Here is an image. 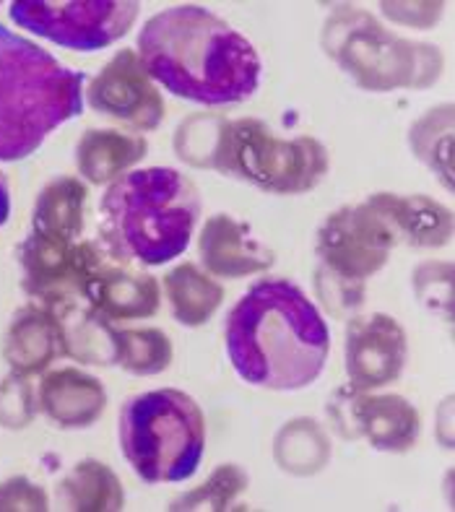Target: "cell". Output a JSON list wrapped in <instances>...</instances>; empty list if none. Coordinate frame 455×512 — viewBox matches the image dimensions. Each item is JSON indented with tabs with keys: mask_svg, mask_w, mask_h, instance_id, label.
Masks as SVG:
<instances>
[{
	"mask_svg": "<svg viewBox=\"0 0 455 512\" xmlns=\"http://www.w3.org/2000/svg\"><path fill=\"white\" fill-rule=\"evenodd\" d=\"M323 52L364 91L427 89L442 76V52L427 42L403 39L370 11L336 6L320 34Z\"/></svg>",
	"mask_w": 455,
	"mask_h": 512,
	"instance_id": "cell-6",
	"label": "cell"
},
{
	"mask_svg": "<svg viewBox=\"0 0 455 512\" xmlns=\"http://www.w3.org/2000/svg\"><path fill=\"white\" fill-rule=\"evenodd\" d=\"M84 110V73L0 26V162H21Z\"/></svg>",
	"mask_w": 455,
	"mask_h": 512,
	"instance_id": "cell-4",
	"label": "cell"
},
{
	"mask_svg": "<svg viewBox=\"0 0 455 512\" xmlns=\"http://www.w3.org/2000/svg\"><path fill=\"white\" fill-rule=\"evenodd\" d=\"M250 487V476L237 463H221L214 474L203 481L193 492L180 494L169 510L172 512H195V510H229L245 489Z\"/></svg>",
	"mask_w": 455,
	"mask_h": 512,
	"instance_id": "cell-28",
	"label": "cell"
},
{
	"mask_svg": "<svg viewBox=\"0 0 455 512\" xmlns=\"http://www.w3.org/2000/svg\"><path fill=\"white\" fill-rule=\"evenodd\" d=\"M81 297L112 323L151 318L162 302L159 281L151 273L130 266V260L112 258L107 250L97 266L91 268Z\"/></svg>",
	"mask_w": 455,
	"mask_h": 512,
	"instance_id": "cell-13",
	"label": "cell"
},
{
	"mask_svg": "<svg viewBox=\"0 0 455 512\" xmlns=\"http://www.w3.org/2000/svg\"><path fill=\"white\" fill-rule=\"evenodd\" d=\"M86 198L89 188L78 177H55L39 190L34 203L32 227L34 232L63 237V240H78L84 232Z\"/></svg>",
	"mask_w": 455,
	"mask_h": 512,
	"instance_id": "cell-21",
	"label": "cell"
},
{
	"mask_svg": "<svg viewBox=\"0 0 455 512\" xmlns=\"http://www.w3.org/2000/svg\"><path fill=\"white\" fill-rule=\"evenodd\" d=\"M227 357L247 385L302 390L323 372L331 333L312 299L286 279H260L224 325Z\"/></svg>",
	"mask_w": 455,
	"mask_h": 512,
	"instance_id": "cell-2",
	"label": "cell"
},
{
	"mask_svg": "<svg viewBox=\"0 0 455 512\" xmlns=\"http://www.w3.org/2000/svg\"><path fill=\"white\" fill-rule=\"evenodd\" d=\"M414 292L429 310L445 312L450 318V297H453V266L450 263H424L414 271Z\"/></svg>",
	"mask_w": 455,
	"mask_h": 512,
	"instance_id": "cell-31",
	"label": "cell"
},
{
	"mask_svg": "<svg viewBox=\"0 0 455 512\" xmlns=\"http://www.w3.org/2000/svg\"><path fill=\"white\" fill-rule=\"evenodd\" d=\"M409 143L416 159H422L445 188H453V104L445 102L424 112L411 125Z\"/></svg>",
	"mask_w": 455,
	"mask_h": 512,
	"instance_id": "cell-25",
	"label": "cell"
},
{
	"mask_svg": "<svg viewBox=\"0 0 455 512\" xmlns=\"http://www.w3.org/2000/svg\"><path fill=\"white\" fill-rule=\"evenodd\" d=\"M94 112L133 130H154L164 120L162 91L156 89L136 50H120L86 86Z\"/></svg>",
	"mask_w": 455,
	"mask_h": 512,
	"instance_id": "cell-11",
	"label": "cell"
},
{
	"mask_svg": "<svg viewBox=\"0 0 455 512\" xmlns=\"http://www.w3.org/2000/svg\"><path fill=\"white\" fill-rule=\"evenodd\" d=\"M331 159L318 138H281L263 120L242 117L229 123L219 175L250 182L263 193L302 195L318 188Z\"/></svg>",
	"mask_w": 455,
	"mask_h": 512,
	"instance_id": "cell-7",
	"label": "cell"
},
{
	"mask_svg": "<svg viewBox=\"0 0 455 512\" xmlns=\"http://www.w3.org/2000/svg\"><path fill=\"white\" fill-rule=\"evenodd\" d=\"M198 253L206 271L219 279H242L263 273L276 260L263 242L255 240L247 224L229 214H214L203 224Z\"/></svg>",
	"mask_w": 455,
	"mask_h": 512,
	"instance_id": "cell-14",
	"label": "cell"
},
{
	"mask_svg": "<svg viewBox=\"0 0 455 512\" xmlns=\"http://www.w3.org/2000/svg\"><path fill=\"white\" fill-rule=\"evenodd\" d=\"M422 432L419 411L403 396H367L354 388L351 398V440H367L383 453H406Z\"/></svg>",
	"mask_w": 455,
	"mask_h": 512,
	"instance_id": "cell-15",
	"label": "cell"
},
{
	"mask_svg": "<svg viewBox=\"0 0 455 512\" xmlns=\"http://www.w3.org/2000/svg\"><path fill=\"white\" fill-rule=\"evenodd\" d=\"M102 242L112 258L164 266L188 250L201 193L172 167L128 172L102 195Z\"/></svg>",
	"mask_w": 455,
	"mask_h": 512,
	"instance_id": "cell-3",
	"label": "cell"
},
{
	"mask_svg": "<svg viewBox=\"0 0 455 512\" xmlns=\"http://www.w3.org/2000/svg\"><path fill=\"white\" fill-rule=\"evenodd\" d=\"M396 240L367 203L341 206L318 229L320 266L351 281H367L388 263Z\"/></svg>",
	"mask_w": 455,
	"mask_h": 512,
	"instance_id": "cell-9",
	"label": "cell"
},
{
	"mask_svg": "<svg viewBox=\"0 0 455 512\" xmlns=\"http://www.w3.org/2000/svg\"><path fill=\"white\" fill-rule=\"evenodd\" d=\"M42 414L60 429H86L97 422L107 406V390L97 377L76 367L45 375L37 390Z\"/></svg>",
	"mask_w": 455,
	"mask_h": 512,
	"instance_id": "cell-17",
	"label": "cell"
},
{
	"mask_svg": "<svg viewBox=\"0 0 455 512\" xmlns=\"http://www.w3.org/2000/svg\"><path fill=\"white\" fill-rule=\"evenodd\" d=\"M409 359L406 331L385 312L354 315L346 325V375L357 390H377L396 383Z\"/></svg>",
	"mask_w": 455,
	"mask_h": 512,
	"instance_id": "cell-12",
	"label": "cell"
},
{
	"mask_svg": "<svg viewBox=\"0 0 455 512\" xmlns=\"http://www.w3.org/2000/svg\"><path fill=\"white\" fill-rule=\"evenodd\" d=\"M367 206L385 221L393 240L411 247H442L453 237V214L429 195L375 193Z\"/></svg>",
	"mask_w": 455,
	"mask_h": 512,
	"instance_id": "cell-16",
	"label": "cell"
},
{
	"mask_svg": "<svg viewBox=\"0 0 455 512\" xmlns=\"http://www.w3.org/2000/svg\"><path fill=\"white\" fill-rule=\"evenodd\" d=\"M229 123L232 120L214 115V112H198V115L185 117L175 130V154L180 156V162L219 172L224 146H227Z\"/></svg>",
	"mask_w": 455,
	"mask_h": 512,
	"instance_id": "cell-26",
	"label": "cell"
},
{
	"mask_svg": "<svg viewBox=\"0 0 455 512\" xmlns=\"http://www.w3.org/2000/svg\"><path fill=\"white\" fill-rule=\"evenodd\" d=\"M55 318L63 331V354L76 362L94 364V367H112L117 364V338L120 331L110 318L86 302L84 297L68 299L55 307Z\"/></svg>",
	"mask_w": 455,
	"mask_h": 512,
	"instance_id": "cell-19",
	"label": "cell"
},
{
	"mask_svg": "<svg viewBox=\"0 0 455 512\" xmlns=\"http://www.w3.org/2000/svg\"><path fill=\"white\" fill-rule=\"evenodd\" d=\"M149 151L146 138L115 128H89L76 143L78 175L91 185H112Z\"/></svg>",
	"mask_w": 455,
	"mask_h": 512,
	"instance_id": "cell-20",
	"label": "cell"
},
{
	"mask_svg": "<svg viewBox=\"0 0 455 512\" xmlns=\"http://www.w3.org/2000/svg\"><path fill=\"white\" fill-rule=\"evenodd\" d=\"M8 510H47L45 489L37 487L26 476H13V479L0 484V512Z\"/></svg>",
	"mask_w": 455,
	"mask_h": 512,
	"instance_id": "cell-32",
	"label": "cell"
},
{
	"mask_svg": "<svg viewBox=\"0 0 455 512\" xmlns=\"http://www.w3.org/2000/svg\"><path fill=\"white\" fill-rule=\"evenodd\" d=\"M315 289L325 310L333 312L336 318H354L364 305V281L344 279L325 266H318L315 271Z\"/></svg>",
	"mask_w": 455,
	"mask_h": 512,
	"instance_id": "cell-30",
	"label": "cell"
},
{
	"mask_svg": "<svg viewBox=\"0 0 455 512\" xmlns=\"http://www.w3.org/2000/svg\"><path fill=\"white\" fill-rule=\"evenodd\" d=\"M120 450L146 484H180L195 476L206 453V419L182 390H149L120 409Z\"/></svg>",
	"mask_w": 455,
	"mask_h": 512,
	"instance_id": "cell-5",
	"label": "cell"
},
{
	"mask_svg": "<svg viewBox=\"0 0 455 512\" xmlns=\"http://www.w3.org/2000/svg\"><path fill=\"white\" fill-rule=\"evenodd\" d=\"M63 354V331L55 312L45 305L21 307L8 323L3 338V359L11 372L24 377L45 372Z\"/></svg>",
	"mask_w": 455,
	"mask_h": 512,
	"instance_id": "cell-18",
	"label": "cell"
},
{
	"mask_svg": "<svg viewBox=\"0 0 455 512\" xmlns=\"http://www.w3.org/2000/svg\"><path fill=\"white\" fill-rule=\"evenodd\" d=\"M164 292H167L175 320L188 328L206 325L224 302V286L195 263H180L172 268L164 276Z\"/></svg>",
	"mask_w": 455,
	"mask_h": 512,
	"instance_id": "cell-22",
	"label": "cell"
},
{
	"mask_svg": "<svg viewBox=\"0 0 455 512\" xmlns=\"http://www.w3.org/2000/svg\"><path fill=\"white\" fill-rule=\"evenodd\" d=\"M138 58L169 94L206 107L247 102L263 71L253 42L195 3L154 13L138 34Z\"/></svg>",
	"mask_w": 455,
	"mask_h": 512,
	"instance_id": "cell-1",
	"label": "cell"
},
{
	"mask_svg": "<svg viewBox=\"0 0 455 512\" xmlns=\"http://www.w3.org/2000/svg\"><path fill=\"white\" fill-rule=\"evenodd\" d=\"M172 354V341L159 328H125L117 338V364L130 375H159L172 364Z\"/></svg>",
	"mask_w": 455,
	"mask_h": 512,
	"instance_id": "cell-27",
	"label": "cell"
},
{
	"mask_svg": "<svg viewBox=\"0 0 455 512\" xmlns=\"http://www.w3.org/2000/svg\"><path fill=\"white\" fill-rule=\"evenodd\" d=\"M136 0H16L11 19L32 34L76 52H94L123 39L136 24Z\"/></svg>",
	"mask_w": 455,
	"mask_h": 512,
	"instance_id": "cell-8",
	"label": "cell"
},
{
	"mask_svg": "<svg viewBox=\"0 0 455 512\" xmlns=\"http://www.w3.org/2000/svg\"><path fill=\"white\" fill-rule=\"evenodd\" d=\"M8 216H11V185L8 177L0 172V227L6 224Z\"/></svg>",
	"mask_w": 455,
	"mask_h": 512,
	"instance_id": "cell-33",
	"label": "cell"
},
{
	"mask_svg": "<svg viewBox=\"0 0 455 512\" xmlns=\"http://www.w3.org/2000/svg\"><path fill=\"white\" fill-rule=\"evenodd\" d=\"M58 502L76 512H115L123 510L125 492L110 466L86 458L60 479Z\"/></svg>",
	"mask_w": 455,
	"mask_h": 512,
	"instance_id": "cell-23",
	"label": "cell"
},
{
	"mask_svg": "<svg viewBox=\"0 0 455 512\" xmlns=\"http://www.w3.org/2000/svg\"><path fill=\"white\" fill-rule=\"evenodd\" d=\"M102 255L94 242L63 240L32 229L19 247L21 286L45 307L76 299Z\"/></svg>",
	"mask_w": 455,
	"mask_h": 512,
	"instance_id": "cell-10",
	"label": "cell"
},
{
	"mask_svg": "<svg viewBox=\"0 0 455 512\" xmlns=\"http://www.w3.org/2000/svg\"><path fill=\"white\" fill-rule=\"evenodd\" d=\"M39 411L37 393L29 377L11 372L0 380V427L26 429Z\"/></svg>",
	"mask_w": 455,
	"mask_h": 512,
	"instance_id": "cell-29",
	"label": "cell"
},
{
	"mask_svg": "<svg viewBox=\"0 0 455 512\" xmlns=\"http://www.w3.org/2000/svg\"><path fill=\"white\" fill-rule=\"evenodd\" d=\"M273 461L284 474L315 476L331 461V440L315 419L299 416L286 422L273 440Z\"/></svg>",
	"mask_w": 455,
	"mask_h": 512,
	"instance_id": "cell-24",
	"label": "cell"
}]
</instances>
